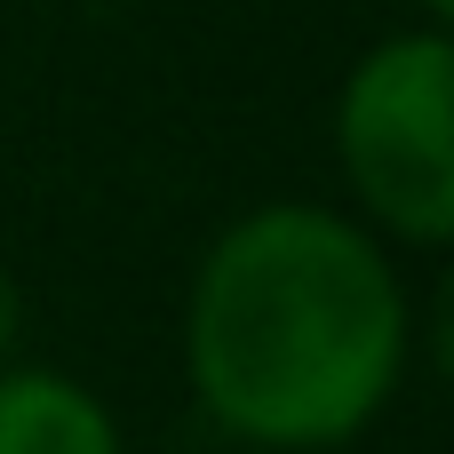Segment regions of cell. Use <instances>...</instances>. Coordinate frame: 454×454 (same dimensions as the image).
I'll return each instance as SVG.
<instances>
[{"mask_svg":"<svg viewBox=\"0 0 454 454\" xmlns=\"http://www.w3.org/2000/svg\"><path fill=\"white\" fill-rule=\"evenodd\" d=\"M0 454H128L112 407L56 367H0Z\"/></svg>","mask_w":454,"mask_h":454,"instance_id":"3957f363","label":"cell"},{"mask_svg":"<svg viewBox=\"0 0 454 454\" xmlns=\"http://www.w3.org/2000/svg\"><path fill=\"white\" fill-rule=\"evenodd\" d=\"M423 351H431V375L454 391V263L431 287V311H423Z\"/></svg>","mask_w":454,"mask_h":454,"instance_id":"277c9868","label":"cell"},{"mask_svg":"<svg viewBox=\"0 0 454 454\" xmlns=\"http://www.w3.org/2000/svg\"><path fill=\"white\" fill-rule=\"evenodd\" d=\"M415 8H423V24H431V32H454V0H415Z\"/></svg>","mask_w":454,"mask_h":454,"instance_id":"8992f818","label":"cell"},{"mask_svg":"<svg viewBox=\"0 0 454 454\" xmlns=\"http://www.w3.org/2000/svg\"><path fill=\"white\" fill-rule=\"evenodd\" d=\"M16 343H24V295H16V279L0 271V367L16 359Z\"/></svg>","mask_w":454,"mask_h":454,"instance_id":"5b68a950","label":"cell"},{"mask_svg":"<svg viewBox=\"0 0 454 454\" xmlns=\"http://www.w3.org/2000/svg\"><path fill=\"white\" fill-rule=\"evenodd\" d=\"M239 454H263V447H239Z\"/></svg>","mask_w":454,"mask_h":454,"instance_id":"52a82bcc","label":"cell"},{"mask_svg":"<svg viewBox=\"0 0 454 454\" xmlns=\"http://www.w3.org/2000/svg\"><path fill=\"white\" fill-rule=\"evenodd\" d=\"M335 168L375 239L454 247V32H383L335 88Z\"/></svg>","mask_w":454,"mask_h":454,"instance_id":"7a4b0ae2","label":"cell"},{"mask_svg":"<svg viewBox=\"0 0 454 454\" xmlns=\"http://www.w3.org/2000/svg\"><path fill=\"white\" fill-rule=\"evenodd\" d=\"M415 303L359 215L271 200L231 215L184 295V383L200 415L263 454L351 447L399 391Z\"/></svg>","mask_w":454,"mask_h":454,"instance_id":"6da1fadb","label":"cell"}]
</instances>
